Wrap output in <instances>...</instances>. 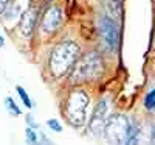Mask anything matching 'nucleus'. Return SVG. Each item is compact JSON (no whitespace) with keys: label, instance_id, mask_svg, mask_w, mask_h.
<instances>
[{"label":"nucleus","instance_id":"1","mask_svg":"<svg viewBox=\"0 0 155 145\" xmlns=\"http://www.w3.org/2000/svg\"><path fill=\"white\" fill-rule=\"evenodd\" d=\"M81 56V47L71 39L58 42L50 51L48 69L54 78H64L73 72L76 61Z\"/></svg>","mask_w":155,"mask_h":145},{"label":"nucleus","instance_id":"8","mask_svg":"<svg viewBox=\"0 0 155 145\" xmlns=\"http://www.w3.org/2000/svg\"><path fill=\"white\" fill-rule=\"evenodd\" d=\"M37 23V9L36 8H28L27 11L22 12L20 20H19V31L22 36L30 37L36 28Z\"/></svg>","mask_w":155,"mask_h":145},{"label":"nucleus","instance_id":"9","mask_svg":"<svg viewBox=\"0 0 155 145\" xmlns=\"http://www.w3.org/2000/svg\"><path fill=\"white\" fill-rule=\"evenodd\" d=\"M140 143V126L135 122H129L126 140L123 145H138Z\"/></svg>","mask_w":155,"mask_h":145},{"label":"nucleus","instance_id":"2","mask_svg":"<svg viewBox=\"0 0 155 145\" xmlns=\"http://www.w3.org/2000/svg\"><path fill=\"white\" fill-rule=\"evenodd\" d=\"M90 103V97L85 90L82 89H76L71 90L65 104H64V115H65V120L70 126L73 128H82L85 125V111L88 108Z\"/></svg>","mask_w":155,"mask_h":145},{"label":"nucleus","instance_id":"17","mask_svg":"<svg viewBox=\"0 0 155 145\" xmlns=\"http://www.w3.org/2000/svg\"><path fill=\"white\" fill-rule=\"evenodd\" d=\"M8 6H9V0H0V14H3L8 9Z\"/></svg>","mask_w":155,"mask_h":145},{"label":"nucleus","instance_id":"6","mask_svg":"<svg viewBox=\"0 0 155 145\" xmlns=\"http://www.w3.org/2000/svg\"><path fill=\"white\" fill-rule=\"evenodd\" d=\"M64 20H65V16H64L62 8L58 6V5H53L45 11L42 22H41V30L45 34H53V33L59 31Z\"/></svg>","mask_w":155,"mask_h":145},{"label":"nucleus","instance_id":"7","mask_svg":"<svg viewBox=\"0 0 155 145\" xmlns=\"http://www.w3.org/2000/svg\"><path fill=\"white\" fill-rule=\"evenodd\" d=\"M107 101L106 100H99L96 103V106L88 118V131L92 133L93 136L99 137L102 136V131H104V126H106V122H107Z\"/></svg>","mask_w":155,"mask_h":145},{"label":"nucleus","instance_id":"12","mask_svg":"<svg viewBox=\"0 0 155 145\" xmlns=\"http://www.w3.org/2000/svg\"><path fill=\"white\" fill-rule=\"evenodd\" d=\"M16 90H17V94H19L20 100L23 101V104H25V106H27L28 109H31V108H33V101H31V98H30V95H28V92L25 90V87L16 86Z\"/></svg>","mask_w":155,"mask_h":145},{"label":"nucleus","instance_id":"14","mask_svg":"<svg viewBox=\"0 0 155 145\" xmlns=\"http://www.w3.org/2000/svg\"><path fill=\"white\" fill-rule=\"evenodd\" d=\"M47 126L51 131H54V133H62V125L58 118H50V120H47Z\"/></svg>","mask_w":155,"mask_h":145},{"label":"nucleus","instance_id":"11","mask_svg":"<svg viewBox=\"0 0 155 145\" xmlns=\"http://www.w3.org/2000/svg\"><path fill=\"white\" fill-rule=\"evenodd\" d=\"M25 140H27L28 145H37V140H39L37 131L33 129L31 126H27L25 128Z\"/></svg>","mask_w":155,"mask_h":145},{"label":"nucleus","instance_id":"15","mask_svg":"<svg viewBox=\"0 0 155 145\" xmlns=\"http://www.w3.org/2000/svg\"><path fill=\"white\" fill-rule=\"evenodd\" d=\"M37 136H39V140H37V145H54L53 142H51L45 133H42V131H37Z\"/></svg>","mask_w":155,"mask_h":145},{"label":"nucleus","instance_id":"16","mask_svg":"<svg viewBox=\"0 0 155 145\" xmlns=\"http://www.w3.org/2000/svg\"><path fill=\"white\" fill-rule=\"evenodd\" d=\"M25 118H27V125H28V126H31L33 129L39 131V123H36V122H34L33 114H27V117H25Z\"/></svg>","mask_w":155,"mask_h":145},{"label":"nucleus","instance_id":"10","mask_svg":"<svg viewBox=\"0 0 155 145\" xmlns=\"http://www.w3.org/2000/svg\"><path fill=\"white\" fill-rule=\"evenodd\" d=\"M3 103H5V108H6V111H8V112H9L12 117H19V115L22 114L20 108L17 106V103L14 101V98H12V97H5Z\"/></svg>","mask_w":155,"mask_h":145},{"label":"nucleus","instance_id":"19","mask_svg":"<svg viewBox=\"0 0 155 145\" xmlns=\"http://www.w3.org/2000/svg\"><path fill=\"white\" fill-rule=\"evenodd\" d=\"M5 45V39H3V36H0V48H2Z\"/></svg>","mask_w":155,"mask_h":145},{"label":"nucleus","instance_id":"18","mask_svg":"<svg viewBox=\"0 0 155 145\" xmlns=\"http://www.w3.org/2000/svg\"><path fill=\"white\" fill-rule=\"evenodd\" d=\"M150 145H155V125L152 126V131H150Z\"/></svg>","mask_w":155,"mask_h":145},{"label":"nucleus","instance_id":"3","mask_svg":"<svg viewBox=\"0 0 155 145\" xmlns=\"http://www.w3.org/2000/svg\"><path fill=\"white\" fill-rule=\"evenodd\" d=\"M102 69H104L102 58L96 51H88V53L79 56V59L76 61L73 75L78 80H95L101 75Z\"/></svg>","mask_w":155,"mask_h":145},{"label":"nucleus","instance_id":"5","mask_svg":"<svg viewBox=\"0 0 155 145\" xmlns=\"http://www.w3.org/2000/svg\"><path fill=\"white\" fill-rule=\"evenodd\" d=\"M99 34L102 37V41L106 42V45L110 50H116L120 45V28L112 17L109 16H101L99 17Z\"/></svg>","mask_w":155,"mask_h":145},{"label":"nucleus","instance_id":"13","mask_svg":"<svg viewBox=\"0 0 155 145\" xmlns=\"http://www.w3.org/2000/svg\"><path fill=\"white\" fill-rule=\"evenodd\" d=\"M144 108L147 111H153L155 109V87L146 94V97H144Z\"/></svg>","mask_w":155,"mask_h":145},{"label":"nucleus","instance_id":"4","mask_svg":"<svg viewBox=\"0 0 155 145\" xmlns=\"http://www.w3.org/2000/svg\"><path fill=\"white\" fill-rule=\"evenodd\" d=\"M127 128H129L127 117L123 114H113L112 117L107 118L102 136L110 145H123L126 140Z\"/></svg>","mask_w":155,"mask_h":145}]
</instances>
